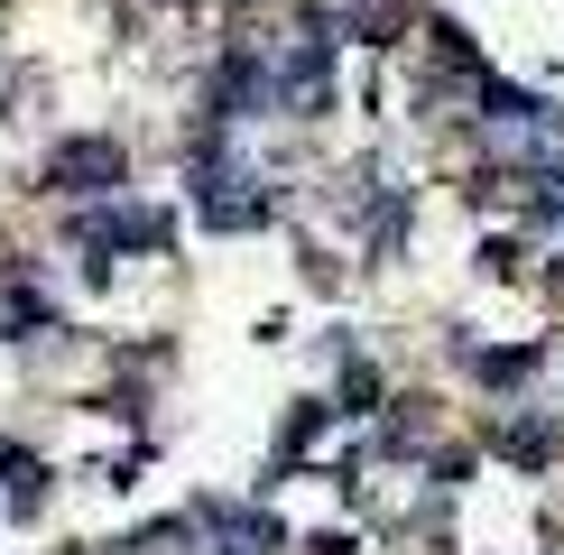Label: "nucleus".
Here are the masks:
<instances>
[{
	"label": "nucleus",
	"mask_w": 564,
	"mask_h": 555,
	"mask_svg": "<svg viewBox=\"0 0 564 555\" xmlns=\"http://www.w3.org/2000/svg\"><path fill=\"white\" fill-rule=\"evenodd\" d=\"M250 185H260L250 167H231V157H214V167L195 176V204H204V222H214V231H250V222L269 214V195H250Z\"/></svg>",
	"instance_id": "1"
},
{
	"label": "nucleus",
	"mask_w": 564,
	"mask_h": 555,
	"mask_svg": "<svg viewBox=\"0 0 564 555\" xmlns=\"http://www.w3.org/2000/svg\"><path fill=\"white\" fill-rule=\"evenodd\" d=\"M56 176L65 185H102V176H121V157H111L102 139H84V149H56Z\"/></svg>",
	"instance_id": "2"
}]
</instances>
